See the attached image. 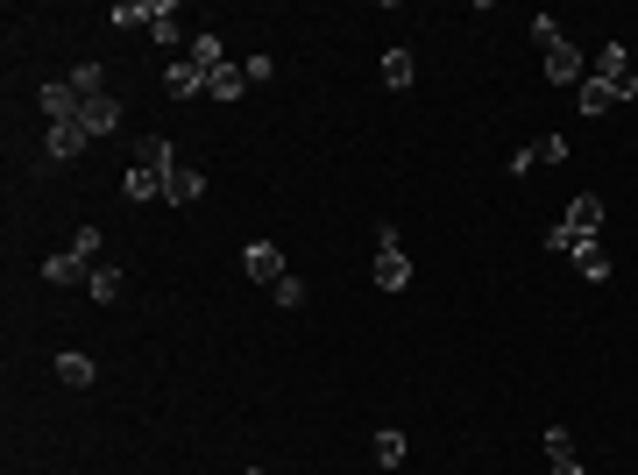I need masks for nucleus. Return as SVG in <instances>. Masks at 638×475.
I'll list each match as a JSON object with an SVG mask.
<instances>
[{"label":"nucleus","instance_id":"obj_1","mask_svg":"<svg viewBox=\"0 0 638 475\" xmlns=\"http://www.w3.org/2000/svg\"><path fill=\"white\" fill-rule=\"evenodd\" d=\"M171 171H178L171 142H164V135H142V142H135V164H128V178H121V192H128V199H164V192H171Z\"/></svg>","mask_w":638,"mask_h":475},{"label":"nucleus","instance_id":"obj_2","mask_svg":"<svg viewBox=\"0 0 638 475\" xmlns=\"http://www.w3.org/2000/svg\"><path fill=\"white\" fill-rule=\"evenodd\" d=\"M596 78H603L617 100H638V71H631V50L624 43H603L596 50Z\"/></svg>","mask_w":638,"mask_h":475},{"label":"nucleus","instance_id":"obj_3","mask_svg":"<svg viewBox=\"0 0 638 475\" xmlns=\"http://www.w3.org/2000/svg\"><path fill=\"white\" fill-rule=\"evenodd\" d=\"M242 277H249V284H270V291H277V284H284L291 270H284L277 242H249V249H242Z\"/></svg>","mask_w":638,"mask_h":475},{"label":"nucleus","instance_id":"obj_4","mask_svg":"<svg viewBox=\"0 0 638 475\" xmlns=\"http://www.w3.org/2000/svg\"><path fill=\"white\" fill-rule=\"evenodd\" d=\"M568 234H575V242H596V234H603V199L596 192H575L568 199V220H561Z\"/></svg>","mask_w":638,"mask_h":475},{"label":"nucleus","instance_id":"obj_5","mask_svg":"<svg viewBox=\"0 0 638 475\" xmlns=\"http://www.w3.org/2000/svg\"><path fill=\"white\" fill-rule=\"evenodd\" d=\"M86 142H93V135L78 128V121H57V128H50V142H43V164H71V156L86 149Z\"/></svg>","mask_w":638,"mask_h":475},{"label":"nucleus","instance_id":"obj_6","mask_svg":"<svg viewBox=\"0 0 638 475\" xmlns=\"http://www.w3.org/2000/svg\"><path fill=\"white\" fill-rule=\"evenodd\" d=\"M561 156H568V135H539V142H525V149L511 156V171L525 178L532 164H561Z\"/></svg>","mask_w":638,"mask_h":475},{"label":"nucleus","instance_id":"obj_7","mask_svg":"<svg viewBox=\"0 0 638 475\" xmlns=\"http://www.w3.org/2000/svg\"><path fill=\"white\" fill-rule=\"evenodd\" d=\"M78 128H86V135H114V128H121V100H114V93L86 100V107H78Z\"/></svg>","mask_w":638,"mask_h":475},{"label":"nucleus","instance_id":"obj_8","mask_svg":"<svg viewBox=\"0 0 638 475\" xmlns=\"http://www.w3.org/2000/svg\"><path fill=\"white\" fill-rule=\"evenodd\" d=\"M546 468H553V475H582V454H575V433H568V426L546 433Z\"/></svg>","mask_w":638,"mask_h":475},{"label":"nucleus","instance_id":"obj_9","mask_svg":"<svg viewBox=\"0 0 638 475\" xmlns=\"http://www.w3.org/2000/svg\"><path fill=\"white\" fill-rule=\"evenodd\" d=\"M164 93H171V100H199V93H206V71H199L192 57H178V64L164 71Z\"/></svg>","mask_w":638,"mask_h":475},{"label":"nucleus","instance_id":"obj_10","mask_svg":"<svg viewBox=\"0 0 638 475\" xmlns=\"http://www.w3.org/2000/svg\"><path fill=\"white\" fill-rule=\"evenodd\" d=\"M546 78H553V86H582V50L575 43H553L546 50Z\"/></svg>","mask_w":638,"mask_h":475},{"label":"nucleus","instance_id":"obj_11","mask_svg":"<svg viewBox=\"0 0 638 475\" xmlns=\"http://www.w3.org/2000/svg\"><path fill=\"white\" fill-rule=\"evenodd\" d=\"M376 284L383 291H405L412 284V256L405 249H376Z\"/></svg>","mask_w":638,"mask_h":475},{"label":"nucleus","instance_id":"obj_12","mask_svg":"<svg viewBox=\"0 0 638 475\" xmlns=\"http://www.w3.org/2000/svg\"><path fill=\"white\" fill-rule=\"evenodd\" d=\"M78 107H86V100H78L64 78H50V86H43V114H50V128H57V121H78Z\"/></svg>","mask_w":638,"mask_h":475},{"label":"nucleus","instance_id":"obj_13","mask_svg":"<svg viewBox=\"0 0 638 475\" xmlns=\"http://www.w3.org/2000/svg\"><path fill=\"white\" fill-rule=\"evenodd\" d=\"M164 199H171V206H192V199H206V171H199V164H178Z\"/></svg>","mask_w":638,"mask_h":475},{"label":"nucleus","instance_id":"obj_14","mask_svg":"<svg viewBox=\"0 0 638 475\" xmlns=\"http://www.w3.org/2000/svg\"><path fill=\"white\" fill-rule=\"evenodd\" d=\"M242 86H249V64H234V57L206 78V93H213V100H242Z\"/></svg>","mask_w":638,"mask_h":475},{"label":"nucleus","instance_id":"obj_15","mask_svg":"<svg viewBox=\"0 0 638 475\" xmlns=\"http://www.w3.org/2000/svg\"><path fill=\"white\" fill-rule=\"evenodd\" d=\"M185 57H192V64H199V71H206V78H213V71H220V64H227V43H220V36H213V29H206V36H192V50H185Z\"/></svg>","mask_w":638,"mask_h":475},{"label":"nucleus","instance_id":"obj_16","mask_svg":"<svg viewBox=\"0 0 638 475\" xmlns=\"http://www.w3.org/2000/svg\"><path fill=\"white\" fill-rule=\"evenodd\" d=\"M57 383H71V390H86V383H93V355H78V348H64V355H57Z\"/></svg>","mask_w":638,"mask_h":475},{"label":"nucleus","instance_id":"obj_17","mask_svg":"<svg viewBox=\"0 0 638 475\" xmlns=\"http://www.w3.org/2000/svg\"><path fill=\"white\" fill-rule=\"evenodd\" d=\"M568 263H575V270H582V277H589V284H610V256H603V249H596V242H582V249H575V256H568Z\"/></svg>","mask_w":638,"mask_h":475},{"label":"nucleus","instance_id":"obj_18","mask_svg":"<svg viewBox=\"0 0 638 475\" xmlns=\"http://www.w3.org/2000/svg\"><path fill=\"white\" fill-rule=\"evenodd\" d=\"M71 93H78V100H100V93H107V64H78V71H71Z\"/></svg>","mask_w":638,"mask_h":475},{"label":"nucleus","instance_id":"obj_19","mask_svg":"<svg viewBox=\"0 0 638 475\" xmlns=\"http://www.w3.org/2000/svg\"><path fill=\"white\" fill-rule=\"evenodd\" d=\"M575 93H582V114H589V121H596V114H610V107H617V93H610V86H603V78H582V86H575Z\"/></svg>","mask_w":638,"mask_h":475},{"label":"nucleus","instance_id":"obj_20","mask_svg":"<svg viewBox=\"0 0 638 475\" xmlns=\"http://www.w3.org/2000/svg\"><path fill=\"white\" fill-rule=\"evenodd\" d=\"M383 86H397V93L412 86V50H383Z\"/></svg>","mask_w":638,"mask_h":475},{"label":"nucleus","instance_id":"obj_21","mask_svg":"<svg viewBox=\"0 0 638 475\" xmlns=\"http://www.w3.org/2000/svg\"><path fill=\"white\" fill-rule=\"evenodd\" d=\"M156 43H185V22H178V8L171 0H156V29H149Z\"/></svg>","mask_w":638,"mask_h":475},{"label":"nucleus","instance_id":"obj_22","mask_svg":"<svg viewBox=\"0 0 638 475\" xmlns=\"http://www.w3.org/2000/svg\"><path fill=\"white\" fill-rule=\"evenodd\" d=\"M121 291H128V277H121L114 263H100V270H93V298H100V305H114Z\"/></svg>","mask_w":638,"mask_h":475},{"label":"nucleus","instance_id":"obj_23","mask_svg":"<svg viewBox=\"0 0 638 475\" xmlns=\"http://www.w3.org/2000/svg\"><path fill=\"white\" fill-rule=\"evenodd\" d=\"M369 454H376L383 468H397V461H405V433H376V440H369Z\"/></svg>","mask_w":638,"mask_h":475},{"label":"nucleus","instance_id":"obj_24","mask_svg":"<svg viewBox=\"0 0 638 475\" xmlns=\"http://www.w3.org/2000/svg\"><path fill=\"white\" fill-rule=\"evenodd\" d=\"M71 256L93 270V256H100V227H78V234H71Z\"/></svg>","mask_w":638,"mask_h":475},{"label":"nucleus","instance_id":"obj_25","mask_svg":"<svg viewBox=\"0 0 638 475\" xmlns=\"http://www.w3.org/2000/svg\"><path fill=\"white\" fill-rule=\"evenodd\" d=\"M78 270H86V263H78V256H71V249H64V256H50V263H43V277H50V284H71V277H78Z\"/></svg>","mask_w":638,"mask_h":475},{"label":"nucleus","instance_id":"obj_26","mask_svg":"<svg viewBox=\"0 0 638 475\" xmlns=\"http://www.w3.org/2000/svg\"><path fill=\"white\" fill-rule=\"evenodd\" d=\"M532 43L553 50V43H561V22H553V15H532Z\"/></svg>","mask_w":638,"mask_h":475},{"label":"nucleus","instance_id":"obj_27","mask_svg":"<svg viewBox=\"0 0 638 475\" xmlns=\"http://www.w3.org/2000/svg\"><path fill=\"white\" fill-rule=\"evenodd\" d=\"M270 298H277V305H284V312H298V305H305V284H298V277H284V284H277V291H270Z\"/></svg>","mask_w":638,"mask_h":475},{"label":"nucleus","instance_id":"obj_28","mask_svg":"<svg viewBox=\"0 0 638 475\" xmlns=\"http://www.w3.org/2000/svg\"><path fill=\"white\" fill-rule=\"evenodd\" d=\"M249 475H270V468H249Z\"/></svg>","mask_w":638,"mask_h":475}]
</instances>
